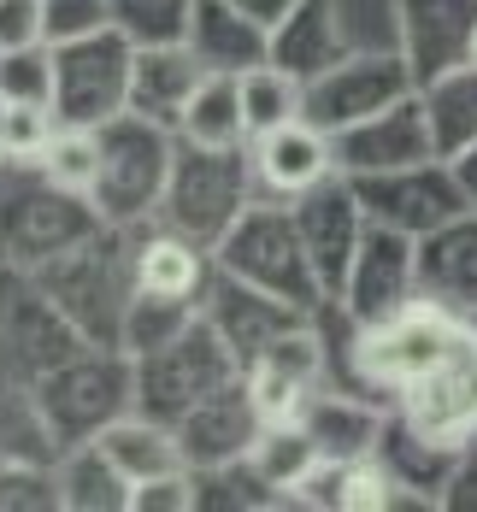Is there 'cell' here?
Here are the masks:
<instances>
[{"label":"cell","mask_w":477,"mask_h":512,"mask_svg":"<svg viewBox=\"0 0 477 512\" xmlns=\"http://www.w3.org/2000/svg\"><path fill=\"white\" fill-rule=\"evenodd\" d=\"M419 289L424 301L472 318L477 312V206L448 218L419 242Z\"/></svg>","instance_id":"cell-22"},{"label":"cell","mask_w":477,"mask_h":512,"mask_svg":"<svg viewBox=\"0 0 477 512\" xmlns=\"http://www.w3.org/2000/svg\"><path fill=\"white\" fill-rule=\"evenodd\" d=\"M42 512V507H65L59 501V477L53 460H6L0 465V512Z\"/></svg>","instance_id":"cell-39"},{"label":"cell","mask_w":477,"mask_h":512,"mask_svg":"<svg viewBox=\"0 0 477 512\" xmlns=\"http://www.w3.org/2000/svg\"><path fill=\"white\" fill-rule=\"evenodd\" d=\"M195 59L207 71H224V77H242L271 59V30L260 18H248L236 0H195V18H189V36H183Z\"/></svg>","instance_id":"cell-25"},{"label":"cell","mask_w":477,"mask_h":512,"mask_svg":"<svg viewBox=\"0 0 477 512\" xmlns=\"http://www.w3.org/2000/svg\"><path fill=\"white\" fill-rule=\"evenodd\" d=\"M48 42V12L42 0H0V53Z\"/></svg>","instance_id":"cell-42"},{"label":"cell","mask_w":477,"mask_h":512,"mask_svg":"<svg viewBox=\"0 0 477 512\" xmlns=\"http://www.w3.org/2000/svg\"><path fill=\"white\" fill-rule=\"evenodd\" d=\"M95 442L106 448V460L130 477V489L148 483V477H165V471H183V465H189L177 430L159 424V418H148V412H124L118 424H106Z\"/></svg>","instance_id":"cell-29"},{"label":"cell","mask_w":477,"mask_h":512,"mask_svg":"<svg viewBox=\"0 0 477 512\" xmlns=\"http://www.w3.org/2000/svg\"><path fill=\"white\" fill-rule=\"evenodd\" d=\"M207 277H212L207 248H195L189 236H177V230H165V224H136V289L201 301Z\"/></svg>","instance_id":"cell-27"},{"label":"cell","mask_w":477,"mask_h":512,"mask_svg":"<svg viewBox=\"0 0 477 512\" xmlns=\"http://www.w3.org/2000/svg\"><path fill=\"white\" fill-rule=\"evenodd\" d=\"M130 71L136 42L112 24L101 36L59 42L53 48V112L71 130H101L118 112H130Z\"/></svg>","instance_id":"cell-8"},{"label":"cell","mask_w":477,"mask_h":512,"mask_svg":"<svg viewBox=\"0 0 477 512\" xmlns=\"http://www.w3.org/2000/svg\"><path fill=\"white\" fill-rule=\"evenodd\" d=\"M59 130H65V124H59L53 106H6V112H0V142H6L12 165H42V154L53 148Z\"/></svg>","instance_id":"cell-38"},{"label":"cell","mask_w":477,"mask_h":512,"mask_svg":"<svg viewBox=\"0 0 477 512\" xmlns=\"http://www.w3.org/2000/svg\"><path fill=\"white\" fill-rule=\"evenodd\" d=\"M295 418L307 424V436L318 442L324 460H371L377 442H383V430H389V401L324 383V389H313V395L301 401Z\"/></svg>","instance_id":"cell-21"},{"label":"cell","mask_w":477,"mask_h":512,"mask_svg":"<svg viewBox=\"0 0 477 512\" xmlns=\"http://www.w3.org/2000/svg\"><path fill=\"white\" fill-rule=\"evenodd\" d=\"M454 454H460L454 442H442V436H430L419 424H407L401 412L389 407V430H383V442H377V460H383V471L401 483V495H407L413 507H442Z\"/></svg>","instance_id":"cell-26"},{"label":"cell","mask_w":477,"mask_h":512,"mask_svg":"<svg viewBox=\"0 0 477 512\" xmlns=\"http://www.w3.org/2000/svg\"><path fill=\"white\" fill-rule=\"evenodd\" d=\"M242 112H248V142L271 136V130H283L307 112V83L265 59L254 71H242Z\"/></svg>","instance_id":"cell-33"},{"label":"cell","mask_w":477,"mask_h":512,"mask_svg":"<svg viewBox=\"0 0 477 512\" xmlns=\"http://www.w3.org/2000/svg\"><path fill=\"white\" fill-rule=\"evenodd\" d=\"M413 89H419V77H413L407 53L395 48V42L389 48H354L348 59H336L330 71H318L313 83H307V112L301 118H313L318 130L342 136V130H354L371 112L407 101Z\"/></svg>","instance_id":"cell-10"},{"label":"cell","mask_w":477,"mask_h":512,"mask_svg":"<svg viewBox=\"0 0 477 512\" xmlns=\"http://www.w3.org/2000/svg\"><path fill=\"white\" fill-rule=\"evenodd\" d=\"M472 59H477V36H472Z\"/></svg>","instance_id":"cell-47"},{"label":"cell","mask_w":477,"mask_h":512,"mask_svg":"<svg viewBox=\"0 0 477 512\" xmlns=\"http://www.w3.org/2000/svg\"><path fill=\"white\" fill-rule=\"evenodd\" d=\"M0 112H6V101H0Z\"/></svg>","instance_id":"cell-48"},{"label":"cell","mask_w":477,"mask_h":512,"mask_svg":"<svg viewBox=\"0 0 477 512\" xmlns=\"http://www.w3.org/2000/svg\"><path fill=\"white\" fill-rule=\"evenodd\" d=\"M236 377H242V359L230 354V342L207 318H195L177 342L136 359V412H148L159 424H177L201 401H212L218 389H230Z\"/></svg>","instance_id":"cell-7"},{"label":"cell","mask_w":477,"mask_h":512,"mask_svg":"<svg viewBox=\"0 0 477 512\" xmlns=\"http://www.w3.org/2000/svg\"><path fill=\"white\" fill-rule=\"evenodd\" d=\"M0 101L6 106H53V42L0 53Z\"/></svg>","instance_id":"cell-37"},{"label":"cell","mask_w":477,"mask_h":512,"mask_svg":"<svg viewBox=\"0 0 477 512\" xmlns=\"http://www.w3.org/2000/svg\"><path fill=\"white\" fill-rule=\"evenodd\" d=\"M236 6H242L248 18H260L265 30H271V24H283V18H289V6H295V0H236Z\"/></svg>","instance_id":"cell-44"},{"label":"cell","mask_w":477,"mask_h":512,"mask_svg":"<svg viewBox=\"0 0 477 512\" xmlns=\"http://www.w3.org/2000/svg\"><path fill=\"white\" fill-rule=\"evenodd\" d=\"M112 18H118V30L136 48L183 42L189 36V18H195V0H112Z\"/></svg>","instance_id":"cell-35"},{"label":"cell","mask_w":477,"mask_h":512,"mask_svg":"<svg viewBox=\"0 0 477 512\" xmlns=\"http://www.w3.org/2000/svg\"><path fill=\"white\" fill-rule=\"evenodd\" d=\"M42 12H48V42H83V36H101L112 30L118 18H112V0H42Z\"/></svg>","instance_id":"cell-40"},{"label":"cell","mask_w":477,"mask_h":512,"mask_svg":"<svg viewBox=\"0 0 477 512\" xmlns=\"http://www.w3.org/2000/svg\"><path fill=\"white\" fill-rule=\"evenodd\" d=\"M442 512H477V436L460 442V454H454L448 489H442Z\"/></svg>","instance_id":"cell-43"},{"label":"cell","mask_w":477,"mask_h":512,"mask_svg":"<svg viewBox=\"0 0 477 512\" xmlns=\"http://www.w3.org/2000/svg\"><path fill=\"white\" fill-rule=\"evenodd\" d=\"M366 201L371 224H389L401 236L424 242L430 230H442L448 218L466 212V189H460V171L454 159H419V165H395V171H371V177H348Z\"/></svg>","instance_id":"cell-11"},{"label":"cell","mask_w":477,"mask_h":512,"mask_svg":"<svg viewBox=\"0 0 477 512\" xmlns=\"http://www.w3.org/2000/svg\"><path fill=\"white\" fill-rule=\"evenodd\" d=\"M318 460H324V454H318V442L307 436L301 418H265V430L254 436V448H248L254 477H260L283 507H295V489L313 477Z\"/></svg>","instance_id":"cell-31"},{"label":"cell","mask_w":477,"mask_h":512,"mask_svg":"<svg viewBox=\"0 0 477 512\" xmlns=\"http://www.w3.org/2000/svg\"><path fill=\"white\" fill-rule=\"evenodd\" d=\"M389 18H395V48L407 53L419 83L472 59L477 0H389Z\"/></svg>","instance_id":"cell-18"},{"label":"cell","mask_w":477,"mask_h":512,"mask_svg":"<svg viewBox=\"0 0 477 512\" xmlns=\"http://www.w3.org/2000/svg\"><path fill=\"white\" fill-rule=\"evenodd\" d=\"M419 101L442 159H460L466 148H477V59L448 65L430 83H419Z\"/></svg>","instance_id":"cell-28"},{"label":"cell","mask_w":477,"mask_h":512,"mask_svg":"<svg viewBox=\"0 0 477 512\" xmlns=\"http://www.w3.org/2000/svg\"><path fill=\"white\" fill-rule=\"evenodd\" d=\"M65 512H130V477L106 460L101 442H71L53 460Z\"/></svg>","instance_id":"cell-30"},{"label":"cell","mask_w":477,"mask_h":512,"mask_svg":"<svg viewBox=\"0 0 477 512\" xmlns=\"http://www.w3.org/2000/svg\"><path fill=\"white\" fill-rule=\"evenodd\" d=\"M201 83H207V65L195 59L189 42H154V48H136L130 112H142V118H154V124H165V130H177Z\"/></svg>","instance_id":"cell-23"},{"label":"cell","mask_w":477,"mask_h":512,"mask_svg":"<svg viewBox=\"0 0 477 512\" xmlns=\"http://www.w3.org/2000/svg\"><path fill=\"white\" fill-rule=\"evenodd\" d=\"M171 430H177V442H183L189 471H218V465L248 460L254 436L265 430V412H260V401H254V389H248V377H236L230 389H218L212 401H201L189 418H177Z\"/></svg>","instance_id":"cell-19"},{"label":"cell","mask_w":477,"mask_h":512,"mask_svg":"<svg viewBox=\"0 0 477 512\" xmlns=\"http://www.w3.org/2000/svg\"><path fill=\"white\" fill-rule=\"evenodd\" d=\"M330 336H324V324L313 318H301L295 330H283L260 359H248V389H254V401H260L265 418H295L301 401L330 383Z\"/></svg>","instance_id":"cell-14"},{"label":"cell","mask_w":477,"mask_h":512,"mask_svg":"<svg viewBox=\"0 0 477 512\" xmlns=\"http://www.w3.org/2000/svg\"><path fill=\"white\" fill-rule=\"evenodd\" d=\"M195 318H201V301L136 289V301H130V312H124V336H118V348H124L130 359H142V354H154V348H165V342H177Z\"/></svg>","instance_id":"cell-34"},{"label":"cell","mask_w":477,"mask_h":512,"mask_svg":"<svg viewBox=\"0 0 477 512\" xmlns=\"http://www.w3.org/2000/svg\"><path fill=\"white\" fill-rule=\"evenodd\" d=\"M289 206H295V224H301V242H307V259H313L318 283H324V295L336 301L342 283H348V271H354V254H360V242H366V230H371L366 201H360V189L336 171V177H324L318 189L295 195Z\"/></svg>","instance_id":"cell-13"},{"label":"cell","mask_w":477,"mask_h":512,"mask_svg":"<svg viewBox=\"0 0 477 512\" xmlns=\"http://www.w3.org/2000/svg\"><path fill=\"white\" fill-rule=\"evenodd\" d=\"M201 318L230 342V354L242 359V371H248V359H260L283 330H295L313 312L289 307V301H277V295H265V289H254V283H242V277L212 265L207 289H201Z\"/></svg>","instance_id":"cell-16"},{"label":"cell","mask_w":477,"mask_h":512,"mask_svg":"<svg viewBox=\"0 0 477 512\" xmlns=\"http://www.w3.org/2000/svg\"><path fill=\"white\" fill-rule=\"evenodd\" d=\"M0 271H6V265H0Z\"/></svg>","instance_id":"cell-49"},{"label":"cell","mask_w":477,"mask_h":512,"mask_svg":"<svg viewBox=\"0 0 477 512\" xmlns=\"http://www.w3.org/2000/svg\"><path fill=\"white\" fill-rule=\"evenodd\" d=\"M248 159H254V177H260V195H277V201H295L318 189L324 177H336V136L318 130L313 118H295L271 136H254L248 142Z\"/></svg>","instance_id":"cell-20"},{"label":"cell","mask_w":477,"mask_h":512,"mask_svg":"<svg viewBox=\"0 0 477 512\" xmlns=\"http://www.w3.org/2000/svg\"><path fill=\"white\" fill-rule=\"evenodd\" d=\"M183 136L165 130L142 112H118L101 124V177H95V206L106 224H154L171 165H177Z\"/></svg>","instance_id":"cell-6"},{"label":"cell","mask_w":477,"mask_h":512,"mask_svg":"<svg viewBox=\"0 0 477 512\" xmlns=\"http://www.w3.org/2000/svg\"><path fill=\"white\" fill-rule=\"evenodd\" d=\"M183 142L195 148H248V112H242V77L207 71V83L195 89V101L177 124Z\"/></svg>","instance_id":"cell-32"},{"label":"cell","mask_w":477,"mask_h":512,"mask_svg":"<svg viewBox=\"0 0 477 512\" xmlns=\"http://www.w3.org/2000/svg\"><path fill=\"white\" fill-rule=\"evenodd\" d=\"M42 171H48L59 189H77L95 201V177H101V130H59L53 148L42 154Z\"/></svg>","instance_id":"cell-36"},{"label":"cell","mask_w":477,"mask_h":512,"mask_svg":"<svg viewBox=\"0 0 477 512\" xmlns=\"http://www.w3.org/2000/svg\"><path fill=\"white\" fill-rule=\"evenodd\" d=\"M413 301H424L419 289V242L389 230V224H371L360 254H354V271L336 295V307L348 312L354 324H383L395 312H407Z\"/></svg>","instance_id":"cell-12"},{"label":"cell","mask_w":477,"mask_h":512,"mask_svg":"<svg viewBox=\"0 0 477 512\" xmlns=\"http://www.w3.org/2000/svg\"><path fill=\"white\" fill-rule=\"evenodd\" d=\"M395 412L407 424L430 430V436L454 442V448L472 442L477 436V336H472V324H466V342L442 359L436 371H424L419 383H407L395 395Z\"/></svg>","instance_id":"cell-15"},{"label":"cell","mask_w":477,"mask_h":512,"mask_svg":"<svg viewBox=\"0 0 477 512\" xmlns=\"http://www.w3.org/2000/svg\"><path fill=\"white\" fill-rule=\"evenodd\" d=\"M95 348L48 289L30 277V271H0V371L18 377V383H42L53 365H65L71 354Z\"/></svg>","instance_id":"cell-9"},{"label":"cell","mask_w":477,"mask_h":512,"mask_svg":"<svg viewBox=\"0 0 477 512\" xmlns=\"http://www.w3.org/2000/svg\"><path fill=\"white\" fill-rule=\"evenodd\" d=\"M6 171H12V154H6V142H0V177H6Z\"/></svg>","instance_id":"cell-46"},{"label":"cell","mask_w":477,"mask_h":512,"mask_svg":"<svg viewBox=\"0 0 477 512\" xmlns=\"http://www.w3.org/2000/svg\"><path fill=\"white\" fill-rule=\"evenodd\" d=\"M454 171H460V189H466V201L477 206V148H466V154L454 159Z\"/></svg>","instance_id":"cell-45"},{"label":"cell","mask_w":477,"mask_h":512,"mask_svg":"<svg viewBox=\"0 0 477 512\" xmlns=\"http://www.w3.org/2000/svg\"><path fill=\"white\" fill-rule=\"evenodd\" d=\"M101 206L77 189H59L42 165H12L0 177V265L42 271L101 236Z\"/></svg>","instance_id":"cell-1"},{"label":"cell","mask_w":477,"mask_h":512,"mask_svg":"<svg viewBox=\"0 0 477 512\" xmlns=\"http://www.w3.org/2000/svg\"><path fill=\"white\" fill-rule=\"evenodd\" d=\"M212 265L230 271V277H242V283H254V289H265V295H277V301H289V307H301V312H318L330 301L313 271V259H307L295 206L277 201V195H260L230 224V236L212 248Z\"/></svg>","instance_id":"cell-3"},{"label":"cell","mask_w":477,"mask_h":512,"mask_svg":"<svg viewBox=\"0 0 477 512\" xmlns=\"http://www.w3.org/2000/svg\"><path fill=\"white\" fill-rule=\"evenodd\" d=\"M36 407L59 448L95 442L106 424L136 412V359L124 348H83L36 383Z\"/></svg>","instance_id":"cell-5"},{"label":"cell","mask_w":477,"mask_h":512,"mask_svg":"<svg viewBox=\"0 0 477 512\" xmlns=\"http://www.w3.org/2000/svg\"><path fill=\"white\" fill-rule=\"evenodd\" d=\"M189 507H201V471H189V465L130 489V512H189Z\"/></svg>","instance_id":"cell-41"},{"label":"cell","mask_w":477,"mask_h":512,"mask_svg":"<svg viewBox=\"0 0 477 512\" xmlns=\"http://www.w3.org/2000/svg\"><path fill=\"white\" fill-rule=\"evenodd\" d=\"M419 159H442L436 154V136H430V118H424L419 89L407 101L383 106V112H371L354 130L336 136L342 177H371V171H395V165H419Z\"/></svg>","instance_id":"cell-17"},{"label":"cell","mask_w":477,"mask_h":512,"mask_svg":"<svg viewBox=\"0 0 477 512\" xmlns=\"http://www.w3.org/2000/svg\"><path fill=\"white\" fill-rule=\"evenodd\" d=\"M254 201H260V177H254L248 148H195V142H183L154 224L189 236L195 248L212 254V248L230 236V224H236Z\"/></svg>","instance_id":"cell-4"},{"label":"cell","mask_w":477,"mask_h":512,"mask_svg":"<svg viewBox=\"0 0 477 512\" xmlns=\"http://www.w3.org/2000/svg\"><path fill=\"white\" fill-rule=\"evenodd\" d=\"M30 277L59 301V312L95 348H118L124 312L136 301V224H106L101 236H89L77 254L53 259V265L30 271Z\"/></svg>","instance_id":"cell-2"},{"label":"cell","mask_w":477,"mask_h":512,"mask_svg":"<svg viewBox=\"0 0 477 512\" xmlns=\"http://www.w3.org/2000/svg\"><path fill=\"white\" fill-rule=\"evenodd\" d=\"M348 24L336 0H295L283 24H271V65H283L289 77L313 83L318 71H330L336 59H348Z\"/></svg>","instance_id":"cell-24"}]
</instances>
